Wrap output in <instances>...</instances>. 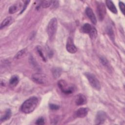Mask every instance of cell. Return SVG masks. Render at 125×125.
I'll return each mask as SVG.
<instances>
[{
    "label": "cell",
    "mask_w": 125,
    "mask_h": 125,
    "mask_svg": "<svg viewBox=\"0 0 125 125\" xmlns=\"http://www.w3.org/2000/svg\"><path fill=\"white\" fill-rule=\"evenodd\" d=\"M38 99L36 97H32L26 100L22 104L21 110L24 113L27 114L33 112L37 106Z\"/></svg>",
    "instance_id": "1"
},
{
    "label": "cell",
    "mask_w": 125,
    "mask_h": 125,
    "mask_svg": "<svg viewBox=\"0 0 125 125\" xmlns=\"http://www.w3.org/2000/svg\"><path fill=\"white\" fill-rule=\"evenodd\" d=\"M57 20L56 18L52 19L49 22L47 27V32L50 41L54 39L57 29Z\"/></svg>",
    "instance_id": "2"
},
{
    "label": "cell",
    "mask_w": 125,
    "mask_h": 125,
    "mask_svg": "<svg viewBox=\"0 0 125 125\" xmlns=\"http://www.w3.org/2000/svg\"><path fill=\"white\" fill-rule=\"evenodd\" d=\"M85 76L92 87L98 90L101 89L100 83L94 75L89 72H86Z\"/></svg>",
    "instance_id": "3"
},
{
    "label": "cell",
    "mask_w": 125,
    "mask_h": 125,
    "mask_svg": "<svg viewBox=\"0 0 125 125\" xmlns=\"http://www.w3.org/2000/svg\"><path fill=\"white\" fill-rule=\"evenodd\" d=\"M58 85L61 91L66 94H71L74 90L73 87L69 85L64 80H60L58 82Z\"/></svg>",
    "instance_id": "4"
},
{
    "label": "cell",
    "mask_w": 125,
    "mask_h": 125,
    "mask_svg": "<svg viewBox=\"0 0 125 125\" xmlns=\"http://www.w3.org/2000/svg\"><path fill=\"white\" fill-rule=\"evenodd\" d=\"M97 13L99 19L100 21H102L106 14L105 7L102 2L98 1L97 3Z\"/></svg>",
    "instance_id": "5"
},
{
    "label": "cell",
    "mask_w": 125,
    "mask_h": 125,
    "mask_svg": "<svg viewBox=\"0 0 125 125\" xmlns=\"http://www.w3.org/2000/svg\"><path fill=\"white\" fill-rule=\"evenodd\" d=\"M32 80L37 83L43 84L46 82L47 77L43 74L37 73L34 74L32 76Z\"/></svg>",
    "instance_id": "6"
},
{
    "label": "cell",
    "mask_w": 125,
    "mask_h": 125,
    "mask_svg": "<svg viewBox=\"0 0 125 125\" xmlns=\"http://www.w3.org/2000/svg\"><path fill=\"white\" fill-rule=\"evenodd\" d=\"M66 48L68 52L72 54L76 53L77 51V49L74 44L73 40L71 37H69L67 40Z\"/></svg>",
    "instance_id": "7"
},
{
    "label": "cell",
    "mask_w": 125,
    "mask_h": 125,
    "mask_svg": "<svg viewBox=\"0 0 125 125\" xmlns=\"http://www.w3.org/2000/svg\"><path fill=\"white\" fill-rule=\"evenodd\" d=\"M106 118V113L103 111H99L97 113L95 119V123L96 124L98 125L102 124L105 121Z\"/></svg>",
    "instance_id": "8"
},
{
    "label": "cell",
    "mask_w": 125,
    "mask_h": 125,
    "mask_svg": "<svg viewBox=\"0 0 125 125\" xmlns=\"http://www.w3.org/2000/svg\"><path fill=\"white\" fill-rule=\"evenodd\" d=\"M88 112V109L85 107H81L79 108L75 113V116L78 118L85 117Z\"/></svg>",
    "instance_id": "9"
},
{
    "label": "cell",
    "mask_w": 125,
    "mask_h": 125,
    "mask_svg": "<svg viewBox=\"0 0 125 125\" xmlns=\"http://www.w3.org/2000/svg\"><path fill=\"white\" fill-rule=\"evenodd\" d=\"M85 13L88 18L91 21L93 24H96L97 22V20L92 10L90 8L87 7L85 10Z\"/></svg>",
    "instance_id": "10"
},
{
    "label": "cell",
    "mask_w": 125,
    "mask_h": 125,
    "mask_svg": "<svg viewBox=\"0 0 125 125\" xmlns=\"http://www.w3.org/2000/svg\"><path fill=\"white\" fill-rule=\"evenodd\" d=\"M75 103L78 105H83L86 103V98L84 95L83 94H79L77 96L76 99Z\"/></svg>",
    "instance_id": "11"
},
{
    "label": "cell",
    "mask_w": 125,
    "mask_h": 125,
    "mask_svg": "<svg viewBox=\"0 0 125 125\" xmlns=\"http://www.w3.org/2000/svg\"><path fill=\"white\" fill-rule=\"evenodd\" d=\"M106 5L108 8L113 13L117 14V10L113 2L110 0H107L105 1Z\"/></svg>",
    "instance_id": "12"
},
{
    "label": "cell",
    "mask_w": 125,
    "mask_h": 125,
    "mask_svg": "<svg viewBox=\"0 0 125 125\" xmlns=\"http://www.w3.org/2000/svg\"><path fill=\"white\" fill-rule=\"evenodd\" d=\"M12 21V18L11 17H8L5 18L1 23L0 25V29H2V28L5 27L6 26L9 25L11 23V22Z\"/></svg>",
    "instance_id": "13"
},
{
    "label": "cell",
    "mask_w": 125,
    "mask_h": 125,
    "mask_svg": "<svg viewBox=\"0 0 125 125\" xmlns=\"http://www.w3.org/2000/svg\"><path fill=\"white\" fill-rule=\"evenodd\" d=\"M11 115H12V113H11V110L10 109H7L5 112L4 115L2 116L0 118L1 122H4V121L9 119L11 116Z\"/></svg>",
    "instance_id": "14"
},
{
    "label": "cell",
    "mask_w": 125,
    "mask_h": 125,
    "mask_svg": "<svg viewBox=\"0 0 125 125\" xmlns=\"http://www.w3.org/2000/svg\"><path fill=\"white\" fill-rule=\"evenodd\" d=\"M19 81V78L16 75L13 76L9 80V84L11 86H15L17 85Z\"/></svg>",
    "instance_id": "15"
},
{
    "label": "cell",
    "mask_w": 125,
    "mask_h": 125,
    "mask_svg": "<svg viewBox=\"0 0 125 125\" xmlns=\"http://www.w3.org/2000/svg\"><path fill=\"white\" fill-rule=\"evenodd\" d=\"M92 29V26L89 23H85L82 27V31L85 33L89 34Z\"/></svg>",
    "instance_id": "16"
},
{
    "label": "cell",
    "mask_w": 125,
    "mask_h": 125,
    "mask_svg": "<svg viewBox=\"0 0 125 125\" xmlns=\"http://www.w3.org/2000/svg\"><path fill=\"white\" fill-rule=\"evenodd\" d=\"M61 74V69L58 67H54L52 69V74L55 79L59 78Z\"/></svg>",
    "instance_id": "17"
},
{
    "label": "cell",
    "mask_w": 125,
    "mask_h": 125,
    "mask_svg": "<svg viewBox=\"0 0 125 125\" xmlns=\"http://www.w3.org/2000/svg\"><path fill=\"white\" fill-rule=\"evenodd\" d=\"M20 3H17L14 4V5H12L10 7L9 9V12L10 14H13L15 13L16 11H17L19 8Z\"/></svg>",
    "instance_id": "18"
},
{
    "label": "cell",
    "mask_w": 125,
    "mask_h": 125,
    "mask_svg": "<svg viewBox=\"0 0 125 125\" xmlns=\"http://www.w3.org/2000/svg\"><path fill=\"white\" fill-rule=\"evenodd\" d=\"M26 48H24L23 49L21 50L20 51H19L15 55V58L17 59H20L21 57H22L25 53L26 51Z\"/></svg>",
    "instance_id": "19"
},
{
    "label": "cell",
    "mask_w": 125,
    "mask_h": 125,
    "mask_svg": "<svg viewBox=\"0 0 125 125\" xmlns=\"http://www.w3.org/2000/svg\"><path fill=\"white\" fill-rule=\"evenodd\" d=\"M89 37L91 39H93V40L95 39L97 36V31L96 29L95 28L92 27V29L90 32V33H89Z\"/></svg>",
    "instance_id": "20"
},
{
    "label": "cell",
    "mask_w": 125,
    "mask_h": 125,
    "mask_svg": "<svg viewBox=\"0 0 125 125\" xmlns=\"http://www.w3.org/2000/svg\"><path fill=\"white\" fill-rule=\"evenodd\" d=\"M52 2V1H51V0L42 1H41V6L44 8H46L48 7L51 4Z\"/></svg>",
    "instance_id": "21"
},
{
    "label": "cell",
    "mask_w": 125,
    "mask_h": 125,
    "mask_svg": "<svg viewBox=\"0 0 125 125\" xmlns=\"http://www.w3.org/2000/svg\"><path fill=\"white\" fill-rule=\"evenodd\" d=\"M100 61H101V63L105 66H106V67H108V65H109V63H108V61L107 60V59L106 58H105L104 57H101L100 58Z\"/></svg>",
    "instance_id": "22"
},
{
    "label": "cell",
    "mask_w": 125,
    "mask_h": 125,
    "mask_svg": "<svg viewBox=\"0 0 125 125\" xmlns=\"http://www.w3.org/2000/svg\"><path fill=\"white\" fill-rule=\"evenodd\" d=\"M119 6L121 12H122V13L123 14H125V6L124 3L123 2H122V1H119Z\"/></svg>",
    "instance_id": "23"
},
{
    "label": "cell",
    "mask_w": 125,
    "mask_h": 125,
    "mask_svg": "<svg viewBox=\"0 0 125 125\" xmlns=\"http://www.w3.org/2000/svg\"><path fill=\"white\" fill-rule=\"evenodd\" d=\"M36 124H37V125H44V119L42 117L38 118L37 119V120L36 121Z\"/></svg>",
    "instance_id": "24"
},
{
    "label": "cell",
    "mask_w": 125,
    "mask_h": 125,
    "mask_svg": "<svg viewBox=\"0 0 125 125\" xmlns=\"http://www.w3.org/2000/svg\"><path fill=\"white\" fill-rule=\"evenodd\" d=\"M107 33L109 35V36H110V37L112 39H113V30L111 28H108V29H107Z\"/></svg>",
    "instance_id": "25"
},
{
    "label": "cell",
    "mask_w": 125,
    "mask_h": 125,
    "mask_svg": "<svg viewBox=\"0 0 125 125\" xmlns=\"http://www.w3.org/2000/svg\"><path fill=\"white\" fill-rule=\"evenodd\" d=\"M37 51H38V53H39L40 56L42 58V59L43 60H45V57H44V55H43V53H42V51L41 49L40 48V47H38L37 48Z\"/></svg>",
    "instance_id": "26"
},
{
    "label": "cell",
    "mask_w": 125,
    "mask_h": 125,
    "mask_svg": "<svg viewBox=\"0 0 125 125\" xmlns=\"http://www.w3.org/2000/svg\"><path fill=\"white\" fill-rule=\"evenodd\" d=\"M49 107L51 110H57L59 108V106L54 104H51L49 105Z\"/></svg>",
    "instance_id": "27"
},
{
    "label": "cell",
    "mask_w": 125,
    "mask_h": 125,
    "mask_svg": "<svg viewBox=\"0 0 125 125\" xmlns=\"http://www.w3.org/2000/svg\"><path fill=\"white\" fill-rule=\"evenodd\" d=\"M29 2H30V0H26V1H25L24 4H23V8H22V10H21V14L24 12V10H25V9L26 8V7H27V5H28V3H29Z\"/></svg>",
    "instance_id": "28"
}]
</instances>
